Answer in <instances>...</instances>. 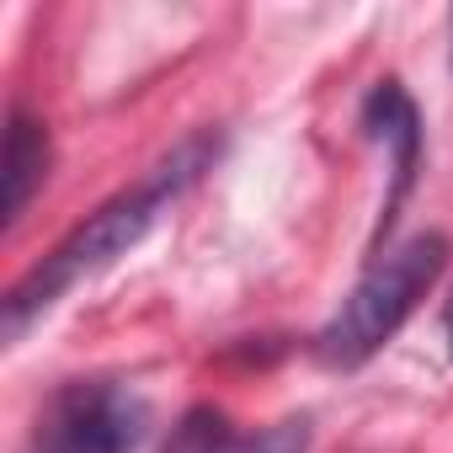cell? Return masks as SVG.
Segmentation results:
<instances>
[{"label":"cell","instance_id":"obj_1","mask_svg":"<svg viewBox=\"0 0 453 453\" xmlns=\"http://www.w3.org/2000/svg\"><path fill=\"white\" fill-rule=\"evenodd\" d=\"M219 155H224V139H219L213 128H197V134H187L165 160H155L144 181H134V187L118 192L112 203H102L86 224H75V230H70L38 267H27V273L12 283V294L0 299V336H6V347H17V342L27 336V326L43 320L70 288H81L86 278H96V273H107L118 257H128V251L155 230V224H160V213H165L187 187H197L203 171H213Z\"/></svg>","mask_w":453,"mask_h":453},{"label":"cell","instance_id":"obj_2","mask_svg":"<svg viewBox=\"0 0 453 453\" xmlns=\"http://www.w3.org/2000/svg\"><path fill=\"white\" fill-rule=\"evenodd\" d=\"M448 257H453V246L437 230H421V235L400 241L395 251H379L368 262V273L352 283V294L336 304V315L315 331V342H310L315 363L331 373L363 368L416 315V304L437 288Z\"/></svg>","mask_w":453,"mask_h":453},{"label":"cell","instance_id":"obj_3","mask_svg":"<svg viewBox=\"0 0 453 453\" xmlns=\"http://www.w3.org/2000/svg\"><path fill=\"white\" fill-rule=\"evenodd\" d=\"M144 432H150V405L128 384L81 379L49 400L27 453H134Z\"/></svg>","mask_w":453,"mask_h":453},{"label":"cell","instance_id":"obj_4","mask_svg":"<svg viewBox=\"0 0 453 453\" xmlns=\"http://www.w3.org/2000/svg\"><path fill=\"white\" fill-rule=\"evenodd\" d=\"M357 123H363V134L389 155V192H384V213H379V230H373V246H379V241L395 230L400 203H405V197H411V187H416L426 128H421V107L411 102V91H405L400 81H379V86L363 96Z\"/></svg>","mask_w":453,"mask_h":453},{"label":"cell","instance_id":"obj_5","mask_svg":"<svg viewBox=\"0 0 453 453\" xmlns=\"http://www.w3.org/2000/svg\"><path fill=\"white\" fill-rule=\"evenodd\" d=\"M304 448H310V421L304 416L241 437L224 411L192 405V411H181V421L171 426V437H165L160 453H304Z\"/></svg>","mask_w":453,"mask_h":453},{"label":"cell","instance_id":"obj_6","mask_svg":"<svg viewBox=\"0 0 453 453\" xmlns=\"http://www.w3.org/2000/svg\"><path fill=\"white\" fill-rule=\"evenodd\" d=\"M49 155H54L49 150V128L33 112L12 107L6 112V155H0V181H6V224H17L27 213L33 192L49 176Z\"/></svg>","mask_w":453,"mask_h":453},{"label":"cell","instance_id":"obj_7","mask_svg":"<svg viewBox=\"0 0 453 453\" xmlns=\"http://www.w3.org/2000/svg\"><path fill=\"white\" fill-rule=\"evenodd\" d=\"M442 336H448V357H453V299L442 304Z\"/></svg>","mask_w":453,"mask_h":453}]
</instances>
